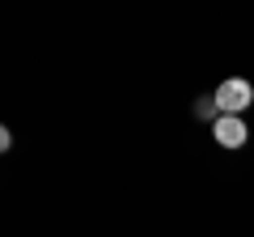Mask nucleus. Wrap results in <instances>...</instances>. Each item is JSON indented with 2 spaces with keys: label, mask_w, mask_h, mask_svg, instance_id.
<instances>
[{
  "label": "nucleus",
  "mask_w": 254,
  "mask_h": 237,
  "mask_svg": "<svg viewBox=\"0 0 254 237\" xmlns=\"http://www.w3.org/2000/svg\"><path fill=\"white\" fill-rule=\"evenodd\" d=\"M216 106H220V115H242L246 106L254 102V89H250V81H242V76H229V81H220L216 85Z\"/></svg>",
  "instance_id": "obj_1"
},
{
  "label": "nucleus",
  "mask_w": 254,
  "mask_h": 237,
  "mask_svg": "<svg viewBox=\"0 0 254 237\" xmlns=\"http://www.w3.org/2000/svg\"><path fill=\"white\" fill-rule=\"evenodd\" d=\"M212 136H216V144H220V148H242L250 131H246L242 115H220L216 123H212Z\"/></svg>",
  "instance_id": "obj_2"
},
{
  "label": "nucleus",
  "mask_w": 254,
  "mask_h": 237,
  "mask_svg": "<svg viewBox=\"0 0 254 237\" xmlns=\"http://www.w3.org/2000/svg\"><path fill=\"white\" fill-rule=\"evenodd\" d=\"M195 118H212V123H216V118H220L216 98H195Z\"/></svg>",
  "instance_id": "obj_3"
}]
</instances>
